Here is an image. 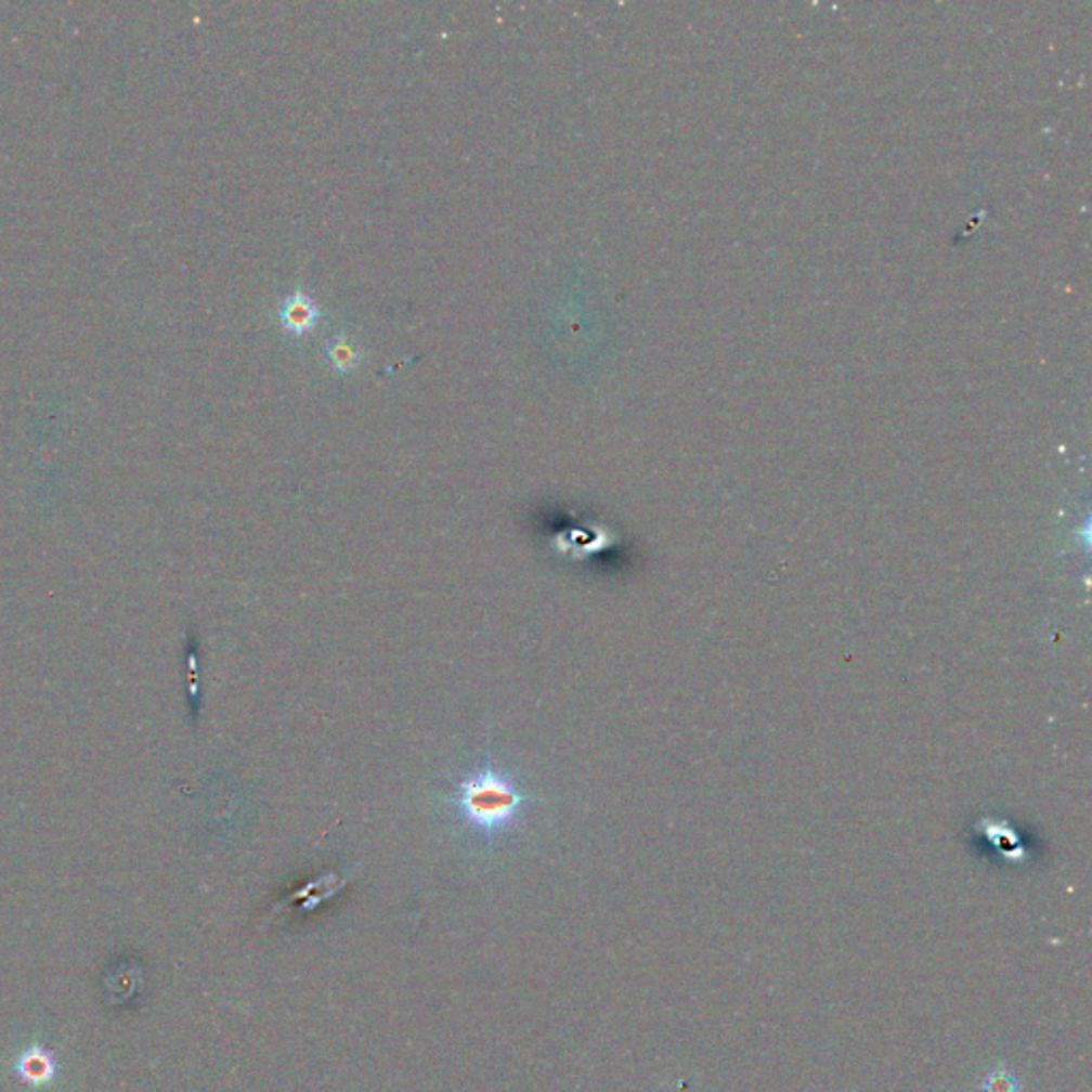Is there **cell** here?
<instances>
[{"label":"cell","mask_w":1092,"mask_h":1092,"mask_svg":"<svg viewBox=\"0 0 1092 1092\" xmlns=\"http://www.w3.org/2000/svg\"><path fill=\"white\" fill-rule=\"evenodd\" d=\"M523 801L525 798L512 779L502 775L497 768L482 766L459 781L453 805L474 830L493 834L517 819Z\"/></svg>","instance_id":"obj_1"},{"label":"cell","mask_w":1092,"mask_h":1092,"mask_svg":"<svg viewBox=\"0 0 1092 1092\" xmlns=\"http://www.w3.org/2000/svg\"><path fill=\"white\" fill-rule=\"evenodd\" d=\"M321 318V308L318 303L303 290H295L288 297H284L280 306V323L284 332L303 338L314 332L316 323Z\"/></svg>","instance_id":"obj_2"},{"label":"cell","mask_w":1092,"mask_h":1092,"mask_svg":"<svg viewBox=\"0 0 1092 1092\" xmlns=\"http://www.w3.org/2000/svg\"><path fill=\"white\" fill-rule=\"evenodd\" d=\"M325 354L338 372H352L361 361V350L356 348L354 341L348 340L343 334L329 340L327 348H325Z\"/></svg>","instance_id":"obj_3"},{"label":"cell","mask_w":1092,"mask_h":1092,"mask_svg":"<svg viewBox=\"0 0 1092 1092\" xmlns=\"http://www.w3.org/2000/svg\"><path fill=\"white\" fill-rule=\"evenodd\" d=\"M981 1092H1020V1084L1007 1069H997L988 1074L979 1087Z\"/></svg>","instance_id":"obj_4"}]
</instances>
